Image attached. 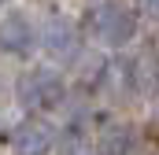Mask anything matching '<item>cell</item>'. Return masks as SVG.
I'll list each match as a JSON object with an SVG mask.
<instances>
[{"mask_svg": "<svg viewBox=\"0 0 159 155\" xmlns=\"http://www.w3.org/2000/svg\"><path fill=\"white\" fill-rule=\"evenodd\" d=\"M85 26L104 48H126L137 37V11L126 4H100L85 15Z\"/></svg>", "mask_w": 159, "mask_h": 155, "instance_id": "6da1fadb", "label": "cell"}, {"mask_svg": "<svg viewBox=\"0 0 159 155\" xmlns=\"http://www.w3.org/2000/svg\"><path fill=\"white\" fill-rule=\"evenodd\" d=\"M63 92H67V85H63L59 70H52V67H30L19 78V104L30 107V111L56 107L63 100Z\"/></svg>", "mask_w": 159, "mask_h": 155, "instance_id": "7a4b0ae2", "label": "cell"}, {"mask_svg": "<svg viewBox=\"0 0 159 155\" xmlns=\"http://www.w3.org/2000/svg\"><path fill=\"white\" fill-rule=\"evenodd\" d=\"M56 148V129L44 118H22L11 129V152L15 155H48Z\"/></svg>", "mask_w": 159, "mask_h": 155, "instance_id": "3957f363", "label": "cell"}, {"mask_svg": "<svg viewBox=\"0 0 159 155\" xmlns=\"http://www.w3.org/2000/svg\"><path fill=\"white\" fill-rule=\"evenodd\" d=\"M37 44V30L22 11H7L0 15V52L7 55H30Z\"/></svg>", "mask_w": 159, "mask_h": 155, "instance_id": "277c9868", "label": "cell"}, {"mask_svg": "<svg viewBox=\"0 0 159 155\" xmlns=\"http://www.w3.org/2000/svg\"><path fill=\"white\" fill-rule=\"evenodd\" d=\"M41 48L48 52V59H56V63H74L78 59V26L74 22H67V19H56V22H48V30L41 33Z\"/></svg>", "mask_w": 159, "mask_h": 155, "instance_id": "5b68a950", "label": "cell"}, {"mask_svg": "<svg viewBox=\"0 0 159 155\" xmlns=\"http://www.w3.org/2000/svg\"><path fill=\"white\" fill-rule=\"evenodd\" d=\"M141 144V133L129 126V122H111L100 129V137L93 140V148L100 155H133Z\"/></svg>", "mask_w": 159, "mask_h": 155, "instance_id": "8992f818", "label": "cell"}, {"mask_svg": "<svg viewBox=\"0 0 159 155\" xmlns=\"http://www.w3.org/2000/svg\"><path fill=\"white\" fill-rule=\"evenodd\" d=\"M56 148L59 155H89V133H81L78 126H70V129H63L59 137H56Z\"/></svg>", "mask_w": 159, "mask_h": 155, "instance_id": "52a82bcc", "label": "cell"}, {"mask_svg": "<svg viewBox=\"0 0 159 155\" xmlns=\"http://www.w3.org/2000/svg\"><path fill=\"white\" fill-rule=\"evenodd\" d=\"M152 115H156V122H159V96H156V104H152Z\"/></svg>", "mask_w": 159, "mask_h": 155, "instance_id": "ba28073f", "label": "cell"}]
</instances>
